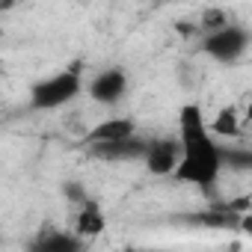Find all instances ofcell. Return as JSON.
I'll use <instances>...</instances> for the list:
<instances>
[{
  "instance_id": "obj_1",
  "label": "cell",
  "mask_w": 252,
  "mask_h": 252,
  "mask_svg": "<svg viewBox=\"0 0 252 252\" xmlns=\"http://www.w3.org/2000/svg\"><path fill=\"white\" fill-rule=\"evenodd\" d=\"M178 119H181V134H178L181 158H178V166L172 175L199 190H214V184L222 172V149L214 140V134L208 131L202 107L184 104Z\"/></svg>"
},
{
  "instance_id": "obj_2",
  "label": "cell",
  "mask_w": 252,
  "mask_h": 252,
  "mask_svg": "<svg viewBox=\"0 0 252 252\" xmlns=\"http://www.w3.org/2000/svg\"><path fill=\"white\" fill-rule=\"evenodd\" d=\"M80 92H83L80 65H68V68L54 71L51 77L39 80V83L30 89V107H33V110H57V107L71 104Z\"/></svg>"
},
{
  "instance_id": "obj_3",
  "label": "cell",
  "mask_w": 252,
  "mask_h": 252,
  "mask_svg": "<svg viewBox=\"0 0 252 252\" xmlns=\"http://www.w3.org/2000/svg\"><path fill=\"white\" fill-rule=\"evenodd\" d=\"M246 48H249V30L240 24H228L202 39V51L217 63H237L246 54Z\"/></svg>"
},
{
  "instance_id": "obj_4",
  "label": "cell",
  "mask_w": 252,
  "mask_h": 252,
  "mask_svg": "<svg viewBox=\"0 0 252 252\" xmlns=\"http://www.w3.org/2000/svg\"><path fill=\"white\" fill-rule=\"evenodd\" d=\"M181 158V146L178 137H160V140H149L143 163L152 175H172Z\"/></svg>"
},
{
  "instance_id": "obj_5",
  "label": "cell",
  "mask_w": 252,
  "mask_h": 252,
  "mask_svg": "<svg viewBox=\"0 0 252 252\" xmlns=\"http://www.w3.org/2000/svg\"><path fill=\"white\" fill-rule=\"evenodd\" d=\"M125 92H128V74H125V68H104L92 77L89 83V98L95 104H119L125 98Z\"/></svg>"
},
{
  "instance_id": "obj_6",
  "label": "cell",
  "mask_w": 252,
  "mask_h": 252,
  "mask_svg": "<svg viewBox=\"0 0 252 252\" xmlns=\"http://www.w3.org/2000/svg\"><path fill=\"white\" fill-rule=\"evenodd\" d=\"M27 252H86V240L65 228H42L27 240Z\"/></svg>"
},
{
  "instance_id": "obj_7",
  "label": "cell",
  "mask_w": 252,
  "mask_h": 252,
  "mask_svg": "<svg viewBox=\"0 0 252 252\" xmlns=\"http://www.w3.org/2000/svg\"><path fill=\"white\" fill-rule=\"evenodd\" d=\"M137 137V125L128 116H113V119H101L95 128L86 134L89 146H107V143H122Z\"/></svg>"
},
{
  "instance_id": "obj_8",
  "label": "cell",
  "mask_w": 252,
  "mask_h": 252,
  "mask_svg": "<svg viewBox=\"0 0 252 252\" xmlns=\"http://www.w3.org/2000/svg\"><path fill=\"white\" fill-rule=\"evenodd\" d=\"M149 140H143L140 134L122 143H107V146H89V155L107 163H125V160H143Z\"/></svg>"
},
{
  "instance_id": "obj_9",
  "label": "cell",
  "mask_w": 252,
  "mask_h": 252,
  "mask_svg": "<svg viewBox=\"0 0 252 252\" xmlns=\"http://www.w3.org/2000/svg\"><path fill=\"white\" fill-rule=\"evenodd\" d=\"M104 228H107L104 208H101V205H98L92 196H86V199L77 205V217H74V234H77L80 240H92V237H98Z\"/></svg>"
},
{
  "instance_id": "obj_10",
  "label": "cell",
  "mask_w": 252,
  "mask_h": 252,
  "mask_svg": "<svg viewBox=\"0 0 252 252\" xmlns=\"http://www.w3.org/2000/svg\"><path fill=\"white\" fill-rule=\"evenodd\" d=\"M208 131L217 134V137H237L240 134V119H237V110L228 104L217 113V119L208 125Z\"/></svg>"
},
{
  "instance_id": "obj_11",
  "label": "cell",
  "mask_w": 252,
  "mask_h": 252,
  "mask_svg": "<svg viewBox=\"0 0 252 252\" xmlns=\"http://www.w3.org/2000/svg\"><path fill=\"white\" fill-rule=\"evenodd\" d=\"M231 21H228V15L222 12V9H205V15H202V30H205V36L208 33H217V30H222V27H228Z\"/></svg>"
},
{
  "instance_id": "obj_12",
  "label": "cell",
  "mask_w": 252,
  "mask_h": 252,
  "mask_svg": "<svg viewBox=\"0 0 252 252\" xmlns=\"http://www.w3.org/2000/svg\"><path fill=\"white\" fill-rule=\"evenodd\" d=\"M234 166V169H249L252 166V155L249 152H222V166Z\"/></svg>"
},
{
  "instance_id": "obj_13",
  "label": "cell",
  "mask_w": 252,
  "mask_h": 252,
  "mask_svg": "<svg viewBox=\"0 0 252 252\" xmlns=\"http://www.w3.org/2000/svg\"><path fill=\"white\" fill-rule=\"evenodd\" d=\"M65 196H68L74 205H80V202L86 199V190H83L80 184H65Z\"/></svg>"
},
{
  "instance_id": "obj_14",
  "label": "cell",
  "mask_w": 252,
  "mask_h": 252,
  "mask_svg": "<svg viewBox=\"0 0 252 252\" xmlns=\"http://www.w3.org/2000/svg\"><path fill=\"white\" fill-rule=\"evenodd\" d=\"M125 252H163V249H152V246H128Z\"/></svg>"
}]
</instances>
